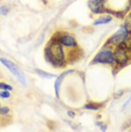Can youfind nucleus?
<instances>
[{
    "mask_svg": "<svg viewBox=\"0 0 131 132\" xmlns=\"http://www.w3.org/2000/svg\"><path fill=\"white\" fill-rule=\"evenodd\" d=\"M127 31L125 27H121L117 32L112 36L110 39V42L114 45H118L123 43L127 36Z\"/></svg>",
    "mask_w": 131,
    "mask_h": 132,
    "instance_id": "3",
    "label": "nucleus"
},
{
    "mask_svg": "<svg viewBox=\"0 0 131 132\" xmlns=\"http://www.w3.org/2000/svg\"><path fill=\"white\" fill-rule=\"evenodd\" d=\"M50 42V45L44 49V57L47 62L55 67H60L63 64L64 53L62 46L54 38Z\"/></svg>",
    "mask_w": 131,
    "mask_h": 132,
    "instance_id": "1",
    "label": "nucleus"
},
{
    "mask_svg": "<svg viewBox=\"0 0 131 132\" xmlns=\"http://www.w3.org/2000/svg\"><path fill=\"white\" fill-rule=\"evenodd\" d=\"M114 57L109 51H103L99 53L95 58V61L101 63H112Z\"/></svg>",
    "mask_w": 131,
    "mask_h": 132,
    "instance_id": "4",
    "label": "nucleus"
},
{
    "mask_svg": "<svg viewBox=\"0 0 131 132\" xmlns=\"http://www.w3.org/2000/svg\"><path fill=\"white\" fill-rule=\"evenodd\" d=\"M103 0H90L89 7L95 13H99L102 11Z\"/></svg>",
    "mask_w": 131,
    "mask_h": 132,
    "instance_id": "7",
    "label": "nucleus"
},
{
    "mask_svg": "<svg viewBox=\"0 0 131 132\" xmlns=\"http://www.w3.org/2000/svg\"><path fill=\"white\" fill-rule=\"evenodd\" d=\"M10 111V108L8 107H4L2 108H1L0 109V114L5 115L7 114Z\"/></svg>",
    "mask_w": 131,
    "mask_h": 132,
    "instance_id": "15",
    "label": "nucleus"
},
{
    "mask_svg": "<svg viewBox=\"0 0 131 132\" xmlns=\"http://www.w3.org/2000/svg\"><path fill=\"white\" fill-rule=\"evenodd\" d=\"M73 70H69L67 71H66L63 73H62L61 75H60L56 80L54 84V88H55V94L57 98L59 97V88L60 87V85L61 84V82L63 79V78L66 76L67 74L72 72Z\"/></svg>",
    "mask_w": 131,
    "mask_h": 132,
    "instance_id": "8",
    "label": "nucleus"
},
{
    "mask_svg": "<svg viewBox=\"0 0 131 132\" xmlns=\"http://www.w3.org/2000/svg\"><path fill=\"white\" fill-rule=\"evenodd\" d=\"M8 13V10L5 6H2L0 7V14L3 16L6 15Z\"/></svg>",
    "mask_w": 131,
    "mask_h": 132,
    "instance_id": "14",
    "label": "nucleus"
},
{
    "mask_svg": "<svg viewBox=\"0 0 131 132\" xmlns=\"http://www.w3.org/2000/svg\"><path fill=\"white\" fill-rule=\"evenodd\" d=\"M0 109H1V105H0Z\"/></svg>",
    "mask_w": 131,
    "mask_h": 132,
    "instance_id": "16",
    "label": "nucleus"
},
{
    "mask_svg": "<svg viewBox=\"0 0 131 132\" xmlns=\"http://www.w3.org/2000/svg\"><path fill=\"white\" fill-rule=\"evenodd\" d=\"M0 62L11 72L21 85L24 86H26V81L24 74L14 62L5 58L0 59Z\"/></svg>",
    "mask_w": 131,
    "mask_h": 132,
    "instance_id": "2",
    "label": "nucleus"
},
{
    "mask_svg": "<svg viewBox=\"0 0 131 132\" xmlns=\"http://www.w3.org/2000/svg\"><path fill=\"white\" fill-rule=\"evenodd\" d=\"M112 20V18L110 16H105V17H103L101 18H100L99 19L96 20L95 22H94V24L96 26L97 25H100V24H106Z\"/></svg>",
    "mask_w": 131,
    "mask_h": 132,
    "instance_id": "9",
    "label": "nucleus"
},
{
    "mask_svg": "<svg viewBox=\"0 0 131 132\" xmlns=\"http://www.w3.org/2000/svg\"><path fill=\"white\" fill-rule=\"evenodd\" d=\"M125 28L127 32H131V14L127 17L125 22Z\"/></svg>",
    "mask_w": 131,
    "mask_h": 132,
    "instance_id": "11",
    "label": "nucleus"
},
{
    "mask_svg": "<svg viewBox=\"0 0 131 132\" xmlns=\"http://www.w3.org/2000/svg\"><path fill=\"white\" fill-rule=\"evenodd\" d=\"M58 42L60 44L67 47H75L77 45L75 39L69 35H63L60 37L58 39Z\"/></svg>",
    "mask_w": 131,
    "mask_h": 132,
    "instance_id": "6",
    "label": "nucleus"
},
{
    "mask_svg": "<svg viewBox=\"0 0 131 132\" xmlns=\"http://www.w3.org/2000/svg\"><path fill=\"white\" fill-rule=\"evenodd\" d=\"M11 94L8 91H4L0 92V97L3 98H7L10 97Z\"/></svg>",
    "mask_w": 131,
    "mask_h": 132,
    "instance_id": "13",
    "label": "nucleus"
},
{
    "mask_svg": "<svg viewBox=\"0 0 131 132\" xmlns=\"http://www.w3.org/2000/svg\"><path fill=\"white\" fill-rule=\"evenodd\" d=\"M120 45V46L116 50L113 57L117 63L124 64L127 60V56L124 47H122L121 45Z\"/></svg>",
    "mask_w": 131,
    "mask_h": 132,
    "instance_id": "5",
    "label": "nucleus"
},
{
    "mask_svg": "<svg viewBox=\"0 0 131 132\" xmlns=\"http://www.w3.org/2000/svg\"><path fill=\"white\" fill-rule=\"evenodd\" d=\"M0 89L11 91L13 90V87L5 83L0 82Z\"/></svg>",
    "mask_w": 131,
    "mask_h": 132,
    "instance_id": "12",
    "label": "nucleus"
},
{
    "mask_svg": "<svg viewBox=\"0 0 131 132\" xmlns=\"http://www.w3.org/2000/svg\"><path fill=\"white\" fill-rule=\"evenodd\" d=\"M36 73L38 75H39L40 76L44 78H51L52 77H55V76H54V75L51 74L50 73L45 72L43 71L40 70H36Z\"/></svg>",
    "mask_w": 131,
    "mask_h": 132,
    "instance_id": "10",
    "label": "nucleus"
}]
</instances>
